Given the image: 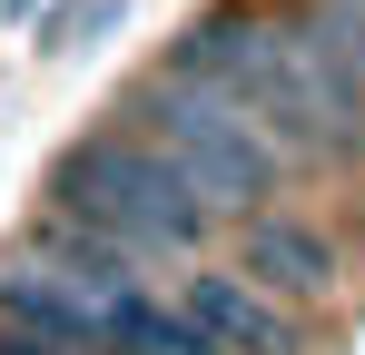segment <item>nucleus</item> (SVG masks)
<instances>
[{"label":"nucleus","mask_w":365,"mask_h":355,"mask_svg":"<svg viewBox=\"0 0 365 355\" xmlns=\"http://www.w3.org/2000/svg\"><path fill=\"white\" fill-rule=\"evenodd\" d=\"M50 207L99 227L109 247H128L138 267H168V257H197L217 237V207L178 178V158L138 128H89L50 158Z\"/></svg>","instance_id":"obj_1"},{"label":"nucleus","mask_w":365,"mask_h":355,"mask_svg":"<svg viewBox=\"0 0 365 355\" xmlns=\"http://www.w3.org/2000/svg\"><path fill=\"white\" fill-rule=\"evenodd\" d=\"M119 118L178 158V178L217 217H247V207L287 197V178H297V148L267 118L247 109V99H227V89H207V79H187V69H148L119 99Z\"/></svg>","instance_id":"obj_2"},{"label":"nucleus","mask_w":365,"mask_h":355,"mask_svg":"<svg viewBox=\"0 0 365 355\" xmlns=\"http://www.w3.org/2000/svg\"><path fill=\"white\" fill-rule=\"evenodd\" d=\"M237 267H247L267 296H287V306H326V296L346 287L336 237L316 227V217H297V207H277V197L237 217Z\"/></svg>","instance_id":"obj_3"},{"label":"nucleus","mask_w":365,"mask_h":355,"mask_svg":"<svg viewBox=\"0 0 365 355\" xmlns=\"http://www.w3.org/2000/svg\"><path fill=\"white\" fill-rule=\"evenodd\" d=\"M178 306H187L227 355H306V316L287 306V296H267L247 267H197Z\"/></svg>","instance_id":"obj_4"},{"label":"nucleus","mask_w":365,"mask_h":355,"mask_svg":"<svg viewBox=\"0 0 365 355\" xmlns=\"http://www.w3.org/2000/svg\"><path fill=\"white\" fill-rule=\"evenodd\" d=\"M336 30H346V50H356V69H365V0H316Z\"/></svg>","instance_id":"obj_5"}]
</instances>
